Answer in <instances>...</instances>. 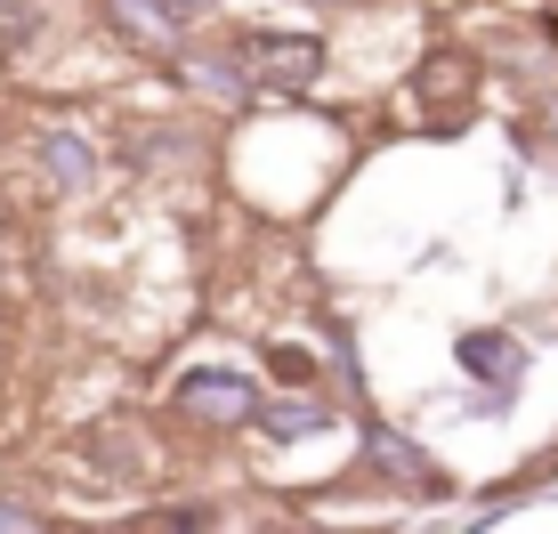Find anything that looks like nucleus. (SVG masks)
<instances>
[{"instance_id":"obj_1","label":"nucleus","mask_w":558,"mask_h":534,"mask_svg":"<svg viewBox=\"0 0 558 534\" xmlns=\"http://www.w3.org/2000/svg\"><path fill=\"white\" fill-rule=\"evenodd\" d=\"M179 405H186V413H203V422H252L259 397L243 389L235 373H186V380H179Z\"/></svg>"},{"instance_id":"obj_2","label":"nucleus","mask_w":558,"mask_h":534,"mask_svg":"<svg viewBox=\"0 0 558 534\" xmlns=\"http://www.w3.org/2000/svg\"><path fill=\"white\" fill-rule=\"evenodd\" d=\"M252 57H259V73H267V82H283V89H292V82H307V73L324 65V49H316V41H283V33L252 41Z\"/></svg>"},{"instance_id":"obj_3","label":"nucleus","mask_w":558,"mask_h":534,"mask_svg":"<svg viewBox=\"0 0 558 534\" xmlns=\"http://www.w3.org/2000/svg\"><path fill=\"white\" fill-rule=\"evenodd\" d=\"M259 422L267 429H324L332 413H324V405H259Z\"/></svg>"},{"instance_id":"obj_4","label":"nucleus","mask_w":558,"mask_h":534,"mask_svg":"<svg viewBox=\"0 0 558 534\" xmlns=\"http://www.w3.org/2000/svg\"><path fill=\"white\" fill-rule=\"evenodd\" d=\"M49 162H57V179H65V186H82V179H89V155H82L73 138H49Z\"/></svg>"}]
</instances>
